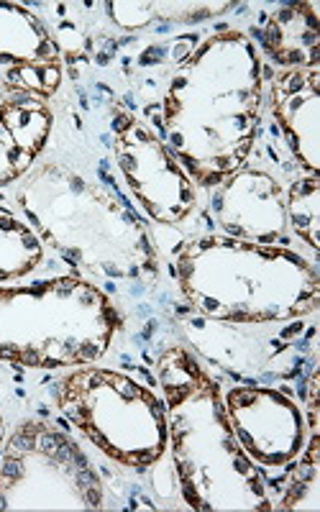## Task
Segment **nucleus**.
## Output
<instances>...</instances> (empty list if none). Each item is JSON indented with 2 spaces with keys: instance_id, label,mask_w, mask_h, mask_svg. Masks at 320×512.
Listing matches in <instances>:
<instances>
[{
  "instance_id": "nucleus-1",
  "label": "nucleus",
  "mask_w": 320,
  "mask_h": 512,
  "mask_svg": "<svg viewBox=\"0 0 320 512\" xmlns=\"http://www.w3.org/2000/svg\"><path fill=\"white\" fill-rule=\"evenodd\" d=\"M262 95L259 49L236 29L208 36L172 75L162 103L164 144L192 182L216 187L244 167Z\"/></svg>"
},
{
  "instance_id": "nucleus-2",
  "label": "nucleus",
  "mask_w": 320,
  "mask_h": 512,
  "mask_svg": "<svg viewBox=\"0 0 320 512\" xmlns=\"http://www.w3.org/2000/svg\"><path fill=\"white\" fill-rule=\"evenodd\" d=\"M18 208L62 262L103 282H149L159 254L146 223L113 192L57 162L34 167L16 190Z\"/></svg>"
},
{
  "instance_id": "nucleus-3",
  "label": "nucleus",
  "mask_w": 320,
  "mask_h": 512,
  "mask_svg": "<svg viewBox=\"0 0 320 512\" xmlns=\"http://www.w3.org/2000/svg\"><path fill=\"white\" fill-rule=\"evenodd\" d=\"M172 274L205 320L233 326H287L320 305L318 269L285 246L205 233L182 241Z\"/></svg>"
},
{
  "instance_id": "nucleus-4",
  "label": "nucleus",
  "mask_w": 320,
  "mask_h": 512,
  "mask_svg": "<svg viewBox=\"0 0 320 512\" xmlns=\"http://www.w3.org/2000/svg\"><path fill=\"white\" fill-rule=\"evenodd\" d=\"M157 377L187 505L203 512L272 510L264 474L233 436L216 379L182 346L159 356Z\"/></svg>"
},
{
  "instance_id": "nucleus-5",
  "label": "nucleus",
  "mask_w": 320,
  "mask_h": 512,
  "mask_svg": "<svg viewBox=\"0 0 320 512\" xmlns=\"http://www.w3.org/2000/svg\"><path fill=\"white\" fill-rule=\"evenodd\" d=\"M121 315L82 277L0 287V361L26 369H77L111 349Z\"/></svg>"
},
{
  "instance_id": "nucleus-6",
  "label": "nucleus",
  "mask_w": 320,
  "mask_h": 512,
  "mask_svg": "<svg viewBox=\"0 0 320 512\" xmlns=\"http://www.w3.org/2000/svg\"><path fill=\"white\" fill-rule=\"evenodd\" d=\"M62 415L126 469H149L169 446L167 408L149 387L113 369H72L57 384Z\"/></svg>"
},
{
  "instance_id": "nucleus-7",
  "label": "nucleus",
  "mask_w": 320,
  "mask_h": 512,
  "mask_svg": "<svg viewBox=\"0 0 320 512\" xmlns=\"http://www.w3.org/2000/svg\"><path fill=\"white\" fill-rule=\"evenodd\" d=\"M103 482L80 443L47 420H24L0 446V512L100 510Z\"/></svg>"
},
{
  "instance_id": "nucleus-8",
  "label": "nucleus",
  "mask_w": 320,
  "mask_h": 512,
  "mask_svg": "<svg viewBox=\"0 0 320 512\" xmlns=\"http://www.w3.org/2000/svg\"><path fill=\"white\" fill-rule=\"evenodd\" d=\"M113 154L123 182L152 221L175 226L192 216L198 187L152 128L123 116L113 134Z\"/></svg>"
},
{
  "instance_id": "nucleus-9",
  "label": "nucleus",
  "mask_w": 320,
  "mask_h": 512,
  "mask_svg": "<svg viewBox=\"0 0 320 512\" xmlns=\"http://www.w3.org/2000/svg\"><path fill=\"white\" fill-rule=\"evenodd\" d=\"M233 436L259 472L277 474L295 466L308 441L303 410L269 387H231L223 395Z\"/></svg>"
},
{
  "instance_id": "nucleus-10",
  "label": "nucleus",
  "mask_w": 320,
  "mask_h": 512,
  "mask_svg": "<svg viewBox=\"0 0 320 512\" xmlns=\"http://www.w3.org/2000/svg\"><path fill=\"white\" fill-rule=\"evenodd\" d=\"M62 52L52 31L21 3L0 0V75L13 93L47 100L62 85Z\"/></svg>"
},
{
  "instance_id": "nucleus-11",
  "label": "nucleus",
  "mask_w": 320,
  "mask_h": 512,
  "mask_svg": "<svg viewBox=\"0 0 320 512\" xmlns=\"http://www.w3.org/2000/svg\"><path fill=\"white\" fill-rule=\"evenodd\" d=\"M213 216L226 236L277 246L287 236L285 190L264 169L241 167L216 185Z\"/></svg>"
},
{
  "instance_id": "nucleus-12",
  "label": "nucleus",
  "mask_w": 320,
  "mask_h": 512,
  "mask_svg": "<svg viewBox=\"0 0 320 512\" xmlns=\"http://www.w3.org/2000/svg\"><path fill=\"white\" fill-rule=\"evenodd\" d=\"M272 116L290 144L292 157L308 175L318 177V113H320V72L285 70L274 77L269 93Z\"/></svg>"
},
{
  "instance_id": "nucleus-13",
  "label": "nucleus",
  "mask_w": 320,
  "mask_h": 512,
  "mask_svg": "<svg viewBox=\"0 0 320 512\" xmlns=\"http://www.w3.org/2000/svg\"><path fill=\"white\" fill-rule=\"evenodd\" d=\"M52 126L47 100L13 93L0 103V185L29 175L47 146Z\"/></svg>"
},
{
  "instance_id": "nucleus-14",
  "label": "nucleus",
  "mask_w": 320,
  "mask_h": 512,
  "mask_svg": "<svg viewBox=\"0 0 320 512\" xmlns=\"http://www.w3.org/2000/svg\"><path fill=\"white\" fill-rule=\"evenodd\" d=\"M264 52L287 70H318V3H292L267 18L262 29Z\"/></svg>"
},
{
  "instance_id": "nucleus-15",
  "label": "nucleus",
  "mask_w": 320,
  "mask_h": 512,
  "mask_svg": "<svg viewBox=\"0 0 320 512\" xmlns=\"http://www.w3.org/2000/svg\"><path fill=\"white\" fill-rule=\"evenodd\" d=\"M233 3H105V13L123 31H144L152 24H198L221 16Z\"/></svg>"
},
{
  "instance_id": "nucleus-16",
  "label": "nucleus",
  "mask_w": 320,
  "mask_h": 512,
  "mask_svg": "<svg viewBox=\"0 0 320 512\" xmlns=\"http://www.w3.org/2000/svg\"><path fill=\"white\" fill-rule=\"evenodd\" d=\"M44 262V244L26 218L16 216L0 200V282L34 272Z\"/></svg>"
},
{
  "instance_id": "nucleus-17",
  "label": "nucleus",
  "mask_w": 320,
  "mask_h": 512,
  "mask_svg": "<svg viewBox=\"0 0 320 512\" xmlns=\"http://www.w3.org/2000/svg\"><path fill=\"white\" fill-rule=\"evenodd\" d=\"M287 226L308 249L320 246V182L318 177H300L285 192Z\"/></svg>"
},
{
  "instance_id": "nucleus-18",
  "label": "nucleus",
  "mask_w": 320,
  "mask_h": 512,
  "mask_svg": "<svg viewBox=\"0 0 320 512\" xmlns=\"http://www.w3.org/2000/svg\"><path fill=\"white\" fill-rule=\"evenodd\" d=\"M300 464H297L295 474H292V482L287 487V492L282 495V500L277 505H272V510H320V461H318V436H313L305 441L303 454L297 456Z\"/></svg>"
},
{
  "instance_id": "nucleus-19",
  "label": "nucleus",
  "mask_w": 320,
  "mask_h": 512,
  "mask_svg": "<svg viewBox=\"0 0 320 512\" xmlns=\"http://www.w3.org/2000/svg\"><path fill=\"white\" fill-rule=\"evenodd\" d=\"M6 441V423H3V415H0V446Z\"/></svg>"
}]
</instances>
